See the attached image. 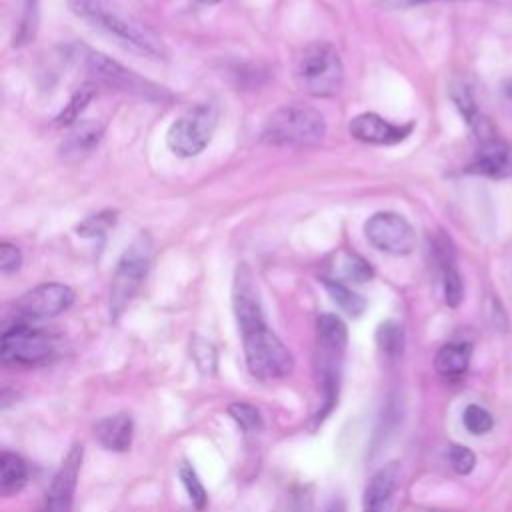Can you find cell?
<instances>
[{
  "label": "cell",
  "instance_id": "6da1fadb",
  "mask_svg": "<svg viewBox=\"0 0 512 512\" xmlns=\"http://www.w3.org/2000/svg\"><path fill=\"white\" fill-rule=\"evenodd\" d=\"M70 10L92 26L118 38L124 46L150 58H166L168 50L162 38L140 18L124 10L114 0H66Z\"/></svg>",
  "mask_w": 512,
  "mask_h": 512
},
{
  "label": "cell",
  "instance_id": "7a4b0ae2",
  "mask_svg": "<svg viewBox=\"0 0 512 512\" xmlns=\"http://www.w3.org/2000/svg\"><path fill=\"white\" fill-rule=\"evenodd\" d=\"M292 70L296 86L314 98H330L338 94L344 82V66L338 50L322 40L300 48Z\"/></svg>",
  "mask_w": 512,
  "mask_h": 512
},
{
  "label": "cell",
  "instance_id": "3957f363",
  "mask_svg": "<svg viewBox=\"0 0 512 512\" xmlns=\"http://www.w3.org/2000/svg\"><path fill=\"white\" fill-rule=\"evenodd\" d=\"M246 366L260 380H276L292 374L294 356L288 346L268 328L266 318L240 326Z\"/></svg>",
  "mask_w": 512,
  "mask_h": 512
},
{
  "label": "cell",
  "instance_id": "277c9868",
  "mask_svg": "<svg viewBox=\"0 0 512 512\" xmlns=\"http://www.w3.org/2000/svg\"><path fill=\"white\" fill-rule=\"evenodd\" d=\"M326 136L320 110L306 104H284L264 122L262 140L272 146H314Z\"/></svg>",
  "mask_w": 512,
  "mask_h": 512
},
{
  "label": "cell",
  "instance_id": "5b68a950",
  "mask_svg": "<svg viewBox=\"0 0 512 512\" xmlns=\"http://www.w3.org/2000/svg\"><path fill=\"white\" fill-rule=\"evenodd\" d=\"M80 62L86 68V72L90 74V78L94 80V84H104L108 88L132 94L136 98H142V100L154 102V104L172 100V94L164 86L140 76L138 72L122 66L120 62L108 58L102 52L82 46Z\"/></svg>",
  "mask_w": 512,
  "mask_h": 512
},
{
  "label": "cell",
  "instance_id": "8992f818",
  "mask_svg": "<svg viewBox=\"0 0 512 512\" xmlns=\"http://www.w3.org/2000/svg\"><path fill=\"white\" fill-rule=\"evenodd\" d=\"M152 262V244L148 234H140L120 256L110 284L108 310L110 318L118 320L126 306L140 290Z\"/></svg>",
  "mask_w": 512,
  "mask_h": 512
},
{
  "label": "cell",
  "instance_id": "52a82bcc",
  "mask_svg": "<svg viewBox=\"0 0 512 512\" xmlns=\"http://www.w3.org/2000/svg\"><path fill=\"white\" fill-rule=\"evenodd\" d=\"M218 124V110L214 104L200 102L184 110L168 128L166 144L182 158L198 156L212 140Z\"/></svg>",
  "mask_w": 512,
  "mask_h": 512
},
{
  "label": "cell",
  "instance_id": "ba28073f",
  "mask_svg": "<svg viewBox=\"0 0 512 512\" xmlns=\"http://www.w3.org/2000/svg\"><path fill=\"white\" fill-rule=\"evenodd\" d=\"M56 352V340L48 332L16 322L8 326L0 342V358L4 364L36 366L48 362Z\"/></svg>",
  "mask_w": 512,
  "mask_h": 512
},
{
  "label": "cell",
  "instance_id": "9c48e42d",
  "mask_svg": "<svg viewBox=\"0 0 512 512\" xmlns=\"http://www.w3.org/2000/svg\"><path fill=\"white\" fill-rule=\"evenodd\" d=\"M366 240L380 252L406 256L416 248V232L412 224L396 212H376L364 224Z\"/></svg>",
  "mask_w": 512,
  "mask_h": 512
},
{
  "label": "cell",
  "instance_id": "30bf717a",
  "mask_svg": "<svg viewBox=\"0 0 512 512\" xmlns=\"http://www.w3.org/2000/svg\"><path fill=\"white\" fill-rule=\"evenodd\" d=\"M74 304V290L66 284L46 282L30 288L14 302L18 322L48 320L66 312Z\"/></svg>",
  "mask_w": 512,
  "mask_h": 512
},
{
  "label": "cell",
  "instance_id": "8fae6325",
  "mask_svg": "<svg viewBox=\"0 0 512 512\" xmlns=\"http://www.w3.org/2000/svg\"><path fill=\"white\" fill-rule=\"evenodd\" d=\"M82 456H84L82 444H72L64 460L60 462L58 470L54 472L44 492L42 504L38 506L36 512H70L80 468H82Z\"/></svg>",
  "mask_w": 512,
  "mask_h": 512
},
{
  "label": "cell",
  "instance_id": "7c38bea8",
  "mask_svg": "<svg viewBox=\"0 0 512 512\" xmlns=\"http://www.w3.org/2000/svg\"><path fill=\"white\" fill-rule=\"evenodd\" d=\"M414 124H392L388 120H384L382 116H378L376 112H362L356 114L350 122H348V132L352 138H356L358 142H366V144H382V146H390V144H398L402 140H406L412 132Z\"/></svg>",
  "mask_w": 512,
  "mask_h": 512
},
{
  "label": "cell",
  "instance_id": "4fadbf2b",
  "mask_svg": "<svg viewBox=\"0 0 512 512\" xmlns=\"http://www.w3.org/2000/svg\"><path fill=\"white\" fill-rule=\"evenodd\" d=\"M468 172L490 178L512 176V144L502 140L498 132L478 140V152Z\"/></svg>",
  "mask_w": 512,
  "mask_h": 512
},
{
  "label": "cell",
  "instance_id": "5bb4252c",
  "mask_svg": "<svg viewBox=\"0 0 512 512\" xmlns=\"http://www.w3.org/2000/svg\"><path fill=\"white\" fill-rule=\"evenodd\" d=\"M400 484V464L388 462L378 468L364 488L362 512H392V500Z\"/></svg>",
  "mask_w": 512,
  "mask_h": 512
},
{
  "label": "cell",
  "instance_id": "9a60e30c",
  "mask_svg": "<svg viewBox=\"0 0 512 512\" xmlns=\"http://www.w3.org/2000/svg\"><path fill=\"white\" fill-rule=\"evenodd\" d=\"M434 258H436V264L442 274L444 300L450 308H456V306H460V302L464 298V284H462V276L456 268L452 242L444 234H438L434 240Z\"/></svg>",
  "mask_w": 512,
  "mask_h": 512
},
{
  "label": "cell",
  "instance_id": "2e32d148",
  "mask_svg": "<svg viewBox=\"0 0 512 512\" xmlns=\"http://www.w3.org/2000/svg\"><path fill=\"white\" fill-rule=\"evenodd\" d=\"M96 442L110 452H126L132 446L134 422L128 414L104 416L94 424Z\"/></svg>",
  "mask_w": 512,
  "mask_h": 512
},
{
  "label": "cell",
  "instance_id": "e0dca14e",
  "mask_svg": "<svg viewBox=\"0 0 512 512\" xmlns=\"http://www.w3.org/2000/svg\"><path fill=\"white\" fill-rule=\"evenodd\" d=\"M104 126L96 120H78L72 124L68 134L60 144V156L66 160H76L92 152L102 140Z\"/></svg>",
  "mask_w": 512,
  "mask_h": 512
},
{
  "label": "cell",
  "instance_id": "ac0fdd59",
  "mask_svg": "<svg viewBox=\"0 0 512 512\" xmlns=\"http://www.w3.org/2000/svg\"><path fill=\"white\" fill-rule=\"evenodd\" d=\"M472 348L466 342H448L434 356V368L444 378H460L470 364Z\"/></svg>",
  "mask_w": 512,
  "mask_h": 512
},
{
  "label": "cell",
  "instance_id": "d6986e66",
  "mask_svg": "<svg viewBox=\"0 0 512 512\" xmlns=\"http://www.w3.org/2000/svg\"><path fill=\"white\" fill-rule=\"evenodd\" d=\"M28 480V468L22 456L16 452L4 450L0 454V492L2 496H14L18 494Z\"/></svg>",
  "mask_w": 512,
  "mask_h": 512
},
{
  "label": "cell",
  "instance_id": "ffe728a7",
  "mask_svg": "<svg viewBox=\"0 0 512 512\" xmlns=\"http://www.w3.org/2000/svg\"><path fill=\"white\" fill-rule=\"evenodd\" d=\"M324 288L328 292V296L332 298V302L350 318H360L366 312V298L360 296L358 292H354L352 288H348L346 284L338 282V280H328L324 278Z\"/></svg>",
  "mask_w": 512,
  "mask_h": 512
},
{
  "label": "cell",
  "instance_id": "44dd1931",
  "mask_svg": "<svg viewBox=\"0 0 512 512\" xmlns=\"http://www.w3.org/2000/svg\"><path fill=\"white\" fill-rule=\"evenodd\" d=\"M316 342L336 346L346 350L348 344V328L344 320L336 314H320L316 318Z\"/></svg>",
  "mask_w": 512,
  "mask_h": 512
},
{
  "label": "cell",
  "instance_id": "7402d4cb",
  "mask_svg": "<svg viewBox=\"0 0 512 512\" xmlns=\"http://www.w3.org/2000/svg\"><path fill=\"white\" fill-rule=\"evenodd\" d=\"M94 94H96V84H94V82L82 84V86L72 94V98H70L68 104L62 108V112L56 116V124H58V126L76 124V122H78V116L86 110V106H88V102L94 98Z\"/></svg>",
  "mask_w": 512,
  "mask_h": 512
},
{
  "label": "cell",
  "instance_id": "603a6c76",
  "mask_svg": "<svg viewBox=\"0 0 512 512\" xmlns=\"http://www.w3.org/2000/svg\"><path fill=\"white\" fill-rule=\"evenodd\" d=\"M376 344L388 358H398L404 350V330L400 324L388 320L376 328Z\"/></svg>",
  "mask_w": 512,
  "mask_h": 512
},
{
  "label": "cell",
  "instance_id": "cb8c5ba5",
  "mask_svg": "<svg viewBox=\"0 0 512 512\" xmlns=\"http://www.w3.org/2000/svg\"><path fill=\"white\" fill-rule=\"evenodd\" d=\"M178 476H180V482H182V486H184L192 506L198 512H202L206 508V504H208V494H206V488H204L202 480L198 478L194 466L188 464V462H182L180 468H178Z\"/></svg>",
  "mask_w": 512,
  "mask_h": 512
},
{
  "label": "cell",
  "instance_id": "d4e9b609",
  "mask_svg": "<svg viewBox=\"0 0 512 512\" xmlns=\"http://www.w3.org/2000/svg\"><path fill=\"white\" fill-rule=\"evenodd\" d=\"M228 414L240 426V430H244L246 434H254L264 428L260 410L248 402H232L228 406Z\"/></svg>",
  "mask_w": 512,
  "mask_h": 512
},
{
  "label": "cell",
  "instance_id": "484cf974",
  "mask_svg": "<svg viewBox=\"0 0 512 512\" xmlns=\"http://www.w3.org/2000/svg\"><path fill=\"white\" fill-rule=\"evenodd\" d=\"M462 424L464 428L474 434V436H482L486 432L492 430L494 426V420H492V414L488 410H484L482 406L478 404H468L462 412Z\"/></svg>",
  "mask_w": 512,
  "mask_h": 512
},
{
  "label": "cell",
  "instance_id": "4316f807",
  "mask_svg": "<svg viewBox=\"0 0 512 512\" xmlns=\"http://www.w3.org/2000/svg\"><path fill=\"white\" fill-rule=\"evenodd\" d=\"M190 356L202 374H210V376L216 374V350L208 340L194 336L190 346Z\"/></svg>",
  "mask_w": 512,
  "mask_h": 512
},
{
  "label": "cell",
  "instance_id": "83f0119b",
  "mask_svg": "<svg viewBox=\"0 0 512 512\" xmlns=\"http://www.w3.org/2000/svg\"><path fill=\"white\" fill-rule=\"evenodd\" d=\"M342 270H344V276L352 282H368L374 278L372 266L358 254H344Z\"/></svg>",
  "mask_w": 512,
  "mask_h": 512
},
{
  "label": "cell",
  "instance_id": "f1b7e54d",
  "mask_svg": "<svg viewBox=\"0 0 512 512\" xmlns=\"http://www.w3.org/2000/svg\"><path fill=\"white\" fill-rule=\"evenodd\" d=\"M448 460H450V466L454 468V472H458V474H470L474 470V466H476L474 452L470 448L462 446V444L450 446Z\"/></svg>",
  "mask_w": 512,
  "mask_h": 512
},
{
  "label": "cell",
  "instance_id": "f546056e",
  "mask_svg": "<svg viewBox=\"0 0 512 512\" xmlns=\"http://www.w3.org/2000/svg\"><path fill=\"white\" fill-rule=\"evenodd\" d=\"M116 220L114 212H102V214H94L88 216L80 226H78V234L80 236H98L104 234Z\"/></svg>",
  "mask_w": 512,
  "mask_h": 512
},
{
  "label": "cell",
  "instance_id": "4dcf8cb0",
  "mask_svg": "<svg viewBox=\"0 0 512 512\" xmlns=\"http://www.w3.org/2000/svg\"><path fill=\"white\" fill-rule=\"evenodd\" d=\"M20 264H22V252H20V248L4 240V242L0 244V270H2V274L8 276V274L16 272V270L20 268Z\"/></svg>",
  "mask_w": 512,
  "mask_h": 512
},
{
  "label": "cell",
  "instance_id": "1f68e13d",
  "mask_svg": "<svg viewBox=\"0 0 512 512\" xmlns=\"http://www.w3.org/2000/svg\"><path fill=\"white\" fill-rule=\"evenodd\" d=\"M36 30V0H28L26 2V10H24V18L18 30V40L14 44H24L28 40H32Z\"/></svg>",
  "mask_w": 512,
  "mask_h": 512
},
{
  "label": "cell",
  "instance_id": "d6a6232c",
  "mask_svg": "<svg viewBox=\"0 0 512 512\" xmlns=\"http://www.w3.org/2000/svg\"><path fill=\"white\" fill-rule=\"evenodd\" d=\"M430 2H446V0H380V4L386 10H396V8H412L420 4H430Z\"/></svg>",
  "mask_w": 512,
  "mask_h": 512
},
{
  "label": "cell",
  "instance_id": "836d02e7",
  "mask_svg": "<svg viewBox=\"0 0 512 512\" xmlns=\"http://www.w3.org/2000/svg\"><path fill=\"white\" fill-rule=\"evenodd\" d=\"M502 100H504L506 108L512 110V78H508V80L502 84Z\"/></svg>",
  "mask_w": 512,
  "mask_h": 512
},
{
  "label": "cell",
  "instance_id": "e575fe53",
  "mask_svg": "<svg viewBox=\"0 0 512 512\" xmlns=\"http://www.w3.org/2000/svg\"><path fill=\"white\" fill-rule=\"evenodd\" d=\"M198 2H202V4H218L222 0H198Z\"/></svg>",
  "mask_w": 512,
  "mask_h": 512
},
{
  "label": "cell",
  "instance_id": "d590c367",
  "mask_svg": "<svg viewBox=\"0 0 512 512\" xmlns=\"http://www.w3.org/2000/svg\"><path fill=\"white\" fill-rule=\"evenodd\" d=\"M326 512H344L340 506H332V508H328Z\"/></svg>",
  "mask_w": 512,
  "mask_h": 512
}]
</instances>
